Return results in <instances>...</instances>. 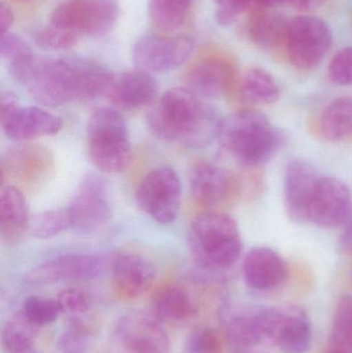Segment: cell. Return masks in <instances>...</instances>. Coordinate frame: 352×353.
Wrapping results in <instances>:
<instances>
[{"label":"cell","mask_w":352,"mask_h":353,"mask_svg":"<svg viewBox=\"0 0 352 353\" xmlns=\"http://www.w3.org/2000/svg\"><path fill=\"white\" fill-rule=\"evenodd\" d=\"M351 203V191L344 182L332 176L320 178L312 201L309 221L320 228H337L349 218Z\"/></svg>","instance_id":"14"},{"label":"cell","mask_w":352,"mask_h":353,"mask_svg":"<svg viewBox=\"0 0 352 353\" xmlns=\"http://www.w3.org/2000/svg\"><path fill=\"white\" fill-rule=\"evenodd\" d=\"M23 353H37V352H35V350H29V352H23Z\"/></svg>","instance_id":"46"},{"label":"cell","mask_w":352,"mask_h":353,"mask_svg":"<svg viewBox=\"0 0 352 353\" xmlns=\"http://www.w3.org/2000/svg\"><path fill=\"white\" fill-rule=\"evenodd\" d=\"M58 338L60 353H88L95 341V332L85 319L70 321Z\"/></svg>","instance_id":"31"},{"label":"cell","mask_w":352,"mask_h":353,"mask_svg":"<svg viewBox=\"0 0 352 353\" xmlns=\"http://www.w3.org/2000/svg\"><path fill=\"white\" fill-rule=\"evenodd\" d=\"M156 270L149 259L138 253L118 255L112 263V282L120 298L134 300L152 285Z\"/></svg>","instance_id":"16"},{"label":"cell","mask_w":352,"mask_h":353,"mask_svg":"<svg viewBox=\"0 0 352 353\" xmlns=\"http://www.w3.org/2000/svg\"><path fill=\"white\" fill-rule=\"evenodd\" d=\"M32 39L35 45L41 49L59 52L74 47L80 37L49 23L47 26L37 29L33 32Z\"/></svg>","instance_id":"33"},{"label":"cell","mask_w":352,"mask_h":353,"mask_svg":"<svg viewBox=\"0 0 352 353\" xmlns=\"http://www.w3.org/2000/svg\"><path fill=\"white\" fill-rule=\"evenodd\" d=\"M118 16L117 0H63L52 10L49 23L80 37H99L114 28Z\"/></svg>","instance_id":"6"},{"label":"cell","mask_w":352,"mask_h":353,"mask_svg":"<svg viewBox=\"0 0 352 353\" xmlns=\"http://www.w3.org/2000/svg\"><path fill=\"white\" fill-rule=\"evenodd\" d=\"M39 327L31 323L22 311L14 313L4 325L1 341L8 353H23L34 350Z\"/></svg>","instance_id":"27"},{"label":"cell","mask_w":352,"mask_h":353,"mask_svg":"<svg viewBox=\"0 0 352 353\" xmlns=\"http://www.w3.org/2000/svg\"><path fill=\"white\" fill-rule=\"evenodd\" d=\"M26 199L18 187L6 185L0 193V236L2 242H21L30 226Z\"/></svg>","instance_id":"21"},{"label":"cell","mask_w":352,"mask_h":353,"mask_svg":"<svg viewBox=\"0 0 352 353\" xmlns=\"http://www.w3.org/2000/svg\"><path fill=\"white\" fill-rule=\"evenodd\" d=\"M218 139L238 163L251 168L268 163L284 144L283 132L254 110H242L223 120Z\"/></svg>","instance_id":"3"},{"label":"cell","mask_w":352,"mask_h":353,"mask_svg":"<svg viewBox=\"0 0 352 353\" xmlns=\"http://www.w3.org/2000/svg\"><path fill=\"white\" fill-rule=\"evenodd\" d=\"M138 208L161 224L173 223L181 208L182 186L179 176L169 167L152 170L136 188Z\"/></svg>","instance_id":"7"},{"label":"cell","mask_w":352,"mask_h":353,"mask_svg":"<svg viewBox=\"0 0 352 353\" xmlns=\"http://www.w3.org/2000/svg\"><path fill=\"white\" fill-rule=\"evenodd\" d=\"M114 341L119 353H169L171 341L153 313L134 311L118 319Z\"/></svg>","instance_id":"9"},{"label":"cell","mask_w":352,"mask_h":353,"mask_svg":"<svg viewBox=\"0 0 352 353\" xmlns=\"http://www.w3.org/2000/svg\"><path fill=\"white\" fill-rule=\"evenodd\" d=\"M31 49L28 43L14 33L8 32L1 35L0 39V55L2 59L8 62L25 54L30 53Z\"/></svg>","instance_id":"39"},{"label":"cell","mask_w":352,"mask_h":353,"mask_svg":"<svg viewBox=\"0 0 352 353\" xmlns=\"http://www.w3.org/2000/svg\"><path fill=\"white\" fill-rule=\"evenodd\" d=\"M240 95L248 103L272 105L280 97V90L272 74L260 68L248 70L240 84Z\"/></svg>","instance_id":"26"},{"label":"cell","mask_w":352,"mask_h":353,"mask_svg":"<svg viewBox=\"0 0 352 353\" xmlns=\"http://www.w3.org/2000/svg\"><path fill=\"white\" fill-rule=\"evenodd\" d=\"M222 121L187 87L163 93L147 115L149 130L155 137L190 148H203L218 139Z\"/></svg>","instance_id":"2"},{"label":"cell","mask_w":352,"mask_h":353,"mask_svg":"<svg viewBox=\"0 0 352 353\" xmlns=\"http://www.w3.org/2000/svg\"><path fill=\"white\" fill-rule=\"evenodd\" d=\"M185 350L187 353H221L222 340L215 330L202 327L189 334Z\"/></svg>","instance_id":"37"},{"label":"cell","mask_w":352,"mask_h":353,"mask_svg":"<svg viewBox=\"0 0 352 353\" xmlns=\"http://www.w3.org/2000/svg\"><path fill=\"white\" fill-rule=\"evenodd\" d=\"M227 339L236 347L258 345L266 337V308L244 311L231 315L225 323Z\"/></svg>","instance_id":"24"},{"label":"cell","mask_w":352,"mask_h":353,"mask_svg":"<svg viewBox=\"0 0 352 353\" xmlns=\"http://www.w3.org/2000/svg\"><path fill=\"white\" fill-rule=\"evenodd\" d=\"M187 243L196 265L211 272L229 269L242 254L237 222L219 212L198 214L189 225Z\"/></svg>","instance_id":"4"},{"label":"cell","mask_w":352,"mask_h":353,"mask_svg":"<svg viewBox=\"0 0 352 353\" xmlns=\"http://www.w3.org/2000/svg\"><path fill=\"white\" fill-rule=\"evenodd\" d=\"M21 311L39 327L51 325L61 314L57 301L37 296L27 298Z\"/></svg>","instance_id":"34"},{"label":"cell","mask_w":352,"mask_h":353,"mask_svg":"<svg viewBox=\"0 0 352 353\" xmlns=\"http://www.w3.org/2000/svg\"><path fill=\"white\" fill-rule=\"evenodd\" d=\"M194 50L187 37L148 34L141 37L132 48V58L138 70L147 72H167L185 63Z\"/></svg>","instance_id":"10"},{"label":"cell","mask_w":352,"mask_h":353,"mask_svg":"<svg viewBox=\"0 0 352 353\" xmlns=\"http://www.w3.org/2000/svg\"><path fill=\"white\" fill-rule=\"evenodd\" d=\"M14 21V16L12 8L8 4L1 2L0 4V32H1V35L10 32Z\"/></svg>","instance_id":"41"},{"label":"cell","mask_w":352,"mask_h":353,"mask_svg":"<svg viewBox=\"0 0 352 353\" xmlns=\"http://www.w3.org/2000/svg\"><path fill=\"white\" fill-rule=\"evenodd\" d=\"M246 284L258 292H269L282 285L289 276V268L279 253L268 247H256L243 261Z\"/></svg>","instance_id":"18"},{"label":"cell","mask_w":352,"mask_h":353,"mask_svg":"<svg viewBox=\"0 0 352 353\" xmlns=\"http://www.w3.org/2000/svg\"><path fill=\"white\" fill-rule=\"evenodd\" d=\"M12 159L8 161V165H10V170L14 173H20L22 178H33L35 174L43 173L41 165H45V161H49L47 154L43 149L26 148L18 149L10 155Z\"/></svg>","instance_id":"35"},{"label":"cell","mask_w":352,"mask_h":353,"mask_svg":"<svg viewBox=\"0 0 352 353\" xmlns=\"http://www.w3.org/2000/svg\"><path fill=\"white\" fill-rule=\"evenodd\" d=\"M105 270V261L96 254H66L49 259L32 268L25 276L34 285L68 281H86L99 277Z\"/></svg>","instance_id":"12"},{"label":"cell","mask_w":352,"mask_h":353,"mask_svg":"<svg viewBox=\"0 0 352 353\" xmlns=\"http://www.w3.org/2000/svg\"><path fill=\"white\" fill-rule=\"evenodd\" d=\"M322 353H352L345 348L340 347V346L333 345L331 344L327 350H324Z\"/></svg>","instance_id":"45"},{"label":"cell","mask_w":352,"mask_h":353,"mask_svg":"<svg viewBox=\"0 0 352 353\" xmlns=\"http://www.w3.org/2000/svg\"><path fill=\"white\" fill-rule=\"evenodd\" d=\"M189 187L196 203L213 207L233 194L236 182L233 176L222 168L213 163H198L190 172Z\"/></svg>","instance_id":"19"},{"label":"cell","mask_w":352,"mask_h":353,"mask_svg":"<svg viewBox=\"0 0 352 353\" xmlns=\"http://www.w3.org/2000/svg\"><path fill=\"white\" fill-rule=\"evenodd\" d=\"M87 147L93 165L103 173L125 171L132 161V144L125 120L111 108L91 114L87 123Z\"/></svg>","instance_id":"5"},{"label":"cell","mask_w":352,"mask_h":353,"mask_svg":"<svg viewBox=\"0 0 352 353\" xmlns=\"http://www.w3.org/2000/svg\"><path fill=\"white\" fill-rule=\"evenodd\" d=\"M218 10L216 12V20L220 25H229L240 16L236 8L235 0H214Z\"/></svg>","instance_id":"40"},{"label":"cell","mask_w":352,"mask_h":353,"mask_svg":"<svg viewBox=\"0 0 352 353\" xmlns=\"http://www.w3.org/2000/svg\"><path fill=\"white\" fill-rule=\"evenodd\" d=\"M329 77L335 84L352 85V47L337 52L329 64Z\"/></svg>","instance_id":"38"},{"label":"cell","mask_w":352,"mask_h":353,"mask_svg":"<svg viewBox=\"0 0 352 353\" xmlns=\"http://www.w3.org/2000/svg\"><path fill=\"white\" fill-rule=\"evenodd\" d=\"M191 0H149L151 22L163 31H175L185 23Z\"/></svg>","instance_id":"29"},{"label":"cell","mask_w":352,"mask_h":353,"mask_svg":"<svg viewBox=\"0 0 352 353\" xmlns=\"http://www.w3.org/2000/svg\"><path fill=\"white\" fill-rule=\"evenodd\" d=\"M320 179L315 169L306 161H293L287 165L284 205L287 216L293 221H309L310 209Z\"/></svg>","instance_id":"15"},{"label":"cell","mask_w":352,"mask_h":353,"mask_svg":"<svg viewBox=\"0 0 352 353\" xmlns=\"http://www.w3.org/2000/svg\"><path fill=\"white\" fill-rule=\"evenodd\" d=\"M331 344L352 352V296H342L337 305Z\"/></svg>","instance_id":"32"},{"label":"cell","mask_w":352,"mask_h":353,"mask_svg":"<svg viewBox=\"0 0 352 353\" xmlns=\"http://www.w3.org/2000/svg\"><path fill=\"white\" fill-rule=\"evenodd\" d=\"M332 43V30L322 19L301 16L289 22L285 45L291 64L299 70L316 68L326 57Z\"/></svg>","instance_id":"8"},{"label":"cell","mask_w":352,"mask_h":353,"mask_svg":"<svg viewBox=\"0 0 352 353\" xmlns=\"http://www.w3.org/2000/svg\"><path fill=\"white\" fill-rule=\"evenodd\" d=\"M8 72L45 107L92 101L107 94L115 80L107 68L92 60L51 59L32 52L8 62Z\"/></svg>","instance_id":"1"},{"label":"cell","mask_w":352,"mask_h":353,"mask_svg":"<svg viewBox=\"0 0 352 353\" xmlns=\"http://www.w3.org/2000/svg\"><path fill=\"white\" fill-rule=\"evenodd\" d=\"M4 134L12 142L23 143L54 136L62 128L58 116L39 107H20L0 120Z\"/></svg>","instance_id":"17"},{"label":"cell","mask_w":352,"mask_h":353,"mask_svg":"<svg viewBox=\"0 0 352 353\" xmlns=\"http://www.w3.org/2000/svg\"><path fill=\"white\" fill-rule=\"evenodd\" d=\"M320 134L330 142H340L352 134V97L335 99L322 113Z\"/></svg>","instance_id":"25"},{"label":"cell","mask_w":352,"mask_h":353,"mask_svg":"<svg viewBox=\"0 0 352 353\" xmlns=\"http://www.w3.org/2000/svg\"><path fill=\"white\" fill-rule=\"evenodd\" d=\"M269 319L268 340L281 352L306 353L311 347V325L301 308H270Z\"/></svg>","instance_id":"13"},{"label":"cell","mask_w":352,"mask_h":353,"mask_svg":"<svg viewBox=\"0 0 352 353\" xmlns=\"http://www.w3.org/2000/svg\"><path fill=\"white\" fill-rule=\"evenodd\" d=\"M344 224L345 228L341 236L340 246L343 252L352 254V211Z\"/></svg>","instance_id":"42"},{"label":"cell","mask_w":352,"mask_h":353,"mask_svg":"<svg viewBox=\"0 0 352 353\" xmlns=\"http://www.w3.org/2000/svg\"><path fill=\"white\" fill-rule=\"evenodd\" d=\"M328 0H287L291 6L303 12L318 10L320 6H324Z\"/></svg>","instance_id":"43"},{"label":"cell","mask_w":352,"mask_h":353,"mask_svg":"<svg viewBox=\"0 0 352 353\" xmlns=\"http://www.w3.org/2000/svg\"><path fill=\"white\" fill-rule=\"evenodd\" d=\"M287 0H256V6H262V8H273L275 6L284 3Z\"/></svg>","instance_id":"44"},{"label":"cell","mask_w":352,"mask_h":353,"mask_svg":"<svg viewBox=\"0 0 352 353\" xmlns=\"http://www.w3.org/2000/svg\"><path fill=\"white\" fill-rule=\"evenodd\" d=\"M289 22L280 14H260L252 19L249 34L252 41L266 49L287 43Z\"/></svg>","instance_id":"28"},{"label":"cell","mask_w":352,"mask_h":353,"mask_svg":"<svg viewBox=\"0 0 352 353\" xmlns=\"http://www.w3.org/2000/svg\"><path fill=\"white\" fill-rule=\"evenodd\" d=\"M157 91V82L150 72L138 70L115 78L107 95L118 109L134 111L150 105L156 97Z\"/></svg>","instance_id":"20"},{"label":"cell","mask_w":352,"mask_h":353,"mask_svg":"<svg viewBox=\"0 0 352 353\" xmlns=\"http://www.w3.org/2000/svg\"><path fill=\"white\" fill-rule=\"evenodd\" d=\"M234 70L222 59H207L194 65L186 76L187 88L198 97H218L231 88Z\"/></svg>","instance_id":"22"},{"label":"cell","mask_w":352,"mask_h":353,"mask_svg":"<svg viewBox=\"0 0 352 353\" xmlns=\"http://www.w3.org/2000/svg\"><path fill=\"white\" fill-rule=\"evenodd\" d=\"M58 305L62 314L66 315L70 321L84 319L90 308L88 296L78 288H68L62 290L57 296Z\"/></svg>","instance_id":"36"},{"label":"cell","mask_w":352,"mask_h":353,"mask_svg":"<svg viewBox=\"0 0 352 353\" xmlns=\"http://www.w3.org/2000/svg\"><path fill=\"white\" fill-rule=\"evenodd\" d=\"M72 228L79 232H93L105 226L113 215L107 183L91 175L83 180L70 205Z\"/></svg>","instance_id":"11"},{"label":"cell","mask_w":352,"mask_h":353,"mask_svg":"<svg viewBox=\"0 0 352 353\" xmlns=\"http://www.w3.org/2000/svg\"><path fill=\"white\" fill-rule=\"evenodd\" d=\"M151 307L159 321L169 323H184L198 313L194 296L179 284H169L157 290L153 294Z\"/></svg>","instance_id":"23"},{"label":"cell","mask_w":352,"mask_h":353,"mask_svg":"<svg viewBox=\"0 0 352 353\" xmlns=\"http://www.w3.org/2000/svg\"><path fill=\"white\" fill-rule=\"evenodd\" d=\"M72 216L70 209L48 210L35 214L30 219L29 232L33 238L48 240L72 228Z\"/></svg>","instance_id":"30"}]
</instances>
